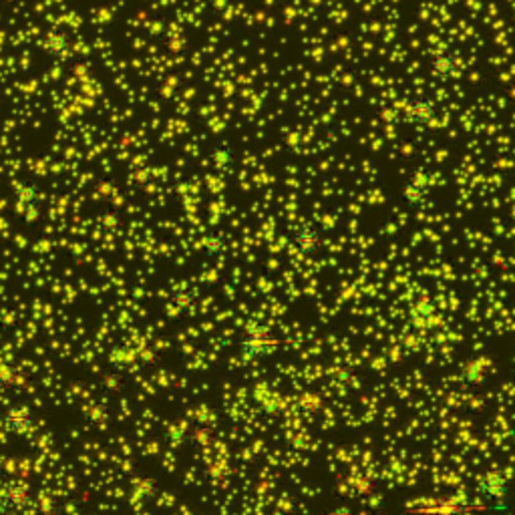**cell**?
<instances>
[{"label": "cell", "mask_w": 515, "mask_h": 515, "mask_svg": "<svg viewBox=\"0 0 515 515\" xmlns=\"http://www.w3.org/2000/svg\"><path fill=\"white\" fill-rule=\"evenodd\" d=\"M12 201L16 210L21 211L26 225L36 228L41 225L45 218V199H43V189L33 177H24L12 186Z\"/></svg>", "instance_id": "1"}, {"label": "cell", "mask_w": 515, "mask_h": 515, "mask_svg": "<svg viewBox=\"0 0 515 515\" xmlns=\"http://www.w3.org/2000/svg\"><path fill=\"white\" fill-rule=\"evenodd\" d=\"M278 344L276 332L274 328L268 326L266 322H250L242 328L240 339H238V346L242 356L248 361H262L268 354L274 352Z\"/></svg>", "instance_id": "2"}, {"label": "cell", "mask_w": 515, "mask_h": 515, "mask_svg": "<svg viewBox=\"0 0 515 515\" xmlns=\"http://www.w3.org/2000/svg\"><path fill=\"white\" fill-rule=\"evenodd\" d=\"M479 493L485 505L493 514L504 515L509 511V493H511V479L501 469L487 471L479 483Z\"/></svg>", "instance_id": "3"}, {"label": "cell", "mask_w": 515, "mask_h": 515, "mask_svg": "<svg viewBox=\"0 0 515 515\" xmlns=\"http://www.w3.org/2000/svg\"><path fill=\"white\" fill-rule=\"evenodd\" d=\"M435 188V176L431 169L427 167H417L413 169L407 179H405V186L400 191V199H403V206L409 211H421L427 201L431 198V191Z\"/></svg>", "instance_id": "4"}, {"label": "cell", "mask_w": 515, "mask_h": 515, "mask_svg": "<svg viewBox=\"0 0 515 515\" xmlns=\"http://www.w3.org/2000/svg\"><path fill=\"white\" fill-rule=\"evenodd\" d=\"M471 507L467 501L453 497V495H437L419 504L410 505L407 509L409 515H469Z\"/></svg>", "instance_id": "5"}, {"label": "cell", "mask_w": 515, "mask_h": 515, "mask_svg": "<svg viewBox=\"0 0 515 515\" xmlns=\"http://www.w3.org/2000/svg\"><path fill=\"white\" fill-rule=\"evenodd\" d=\"M292 248L304 258H314L324 248V232L314 223H302L292 232Z\"/></svg>", "instance_id": "6"}, {"label": "cell", "mask_w": 515, "mask_h": 515, "mask_svg": "<svg viewBox=\"0 0 515 515\" xmlns=\"http://www.w3.org/2000/svg\"><path fill=\"white\" fill-rule=\"evenodd\" d=\"M405 113H407V119H409L413 125L429 127V125H433L437 117H439L441 107L437 105V101H435L431 95L421 93L415 95L409 103H407Z\"/></svg>", "instance_id": "7"}, {"label": "cell", "mask_w": 515, "mask_h": 515, "mask_svg": "<svg viewBox=\"0 0 515 515\" xmlns=\"http://www.w3.org/2000/svg\"><path fill=\"white\" fill-rule=\"evenodd\" d=\"M2 425L11 435H24L36 425L35 410L23 403L11 405L2 413Z\"/></svg>", "instance_id": "8"}, {"label": "cell", "mask_w": 515, "mask_h": 515, "mask_svg": "<svg viewBox=\"0 0 515 515\" xmlns=\"http://www.w3.org/2000/svg\"><path fill=\"white\" fill-rule=\"evenodd\" d=\"M429 70L439 83H449L459 73V57L451 48H439L429 57Z\"/></svg>", "instance_id": "9"}, {"label": "cell", "mask_w": 515, "mask_h": 515, "mask_svg": "<svg viewBox=\"0 0 515 515\" xmlns=\"http://www.w3.org/2000/svg\"><path fill=\"white\" fill-rule=\"evenodd\" d=\"M208 161H210V165L216 171L230 174V171H234V167L240 161V153L234 147V143L218 141V143L211 145L210 152H208Z\"/></svg>", "instance_id": "10"}, {"label": "cell", "mask_w": 515, "mask_h": 515, "mask_svg": "<svg viewBox=\"0 0 515 515\" xmlns=\"http://www.w3.org/2000/svg\"><path fill=\"white\" fill-rule=\"evenodd\" d=\"M0 497H2V501L11 511H24V509H28L31 505L35 504V495L31 492V487L26 483H23V481L9 483L2 489Z\"/></svg>", "instance_id": "11"}, {"label": "cell", "mask_w": 515, "mask_h": 515, "mask_svg": "<svg viewBox=\"0 0 515 515\" xmlns=\"http://www.w3.org/2000/svg\"><path fill=\"white\" fill-rule=\"evenodd\" d=\"M228 250H230V240H228V235H225V232H222V230H210V232H206L203 238H201V242H199L201 256L206 258V260H210V262L222 260V258L228 254Z\"/></svg>", "instance_id": "12"}, {"label": "cell", "mask_w": 515, "mask_h": 515, "mask_svg": "<svg viewBox=\"0 0 515 515\" xmlns=\"http://www.w3.org/2000/svg\"><path fill=\"white\" fill-rule=\"evenodd\" d=\"M107 363L111 368L121 371V373H133L139 371L137 366V349L127 346V344H115L111 351L107 352Z\"/></svg>", "instance_id": "13"}, {"label": "cell", "mask_w": 515, "mask_h": 515, "mask_svg": "<svg viewBox=\"0 0 515 515\" xmlns=\"http://www.w3.org/2000/svg\"><path fill=\"white\" fill-rule=\"evenodd\" d=\"M254 400H256L258 410L268 419V421H278L284 417V403L282 398L264 386H256L254 391Z\"/></svg>", "instance_id": "14"}, {"label": "cell", "mask_w": 515, "mask_h": 515, "mask_svg": "<svg viewBox=\"0 0 515 515\" xmlns=\"http://www.w3.org/2000/svg\"><path fill=\"white\" fill-rule=\"evenodd\" d=\"M70 45H73V36L65 28H51L41 38V47L53 59H59L63 55H67Z\"/></svg>", "instance_id": "15"}, {"label": "cell", "mask_w": 515, "mask_h": 515, "mask_svg": "<svg viewBox=\"0 0 515 515\" xmlns=\"http://www.w3.org/2000/svg\"><path fill=\"white\" fill-rule=\"evenodd\" d=\"M79 417H81V421L85 425H89V427H95V429H101V431H105L111 427V410L107 407L105 403H101V400H91V403H87L85 407H81L79 410Z\"/></svg>", "instance_id": "16"}, {"label": "cell", "mask_w": 515, "mask_h": 515, "mask_svg": "<svg viewBox=\"0 0 515 515\" xmlns=\"http://www.w3.org/2000/svg\"><path fill=\"white\" fill-rule=\"evenodd\" d=\"M161 492V481L155 475H139L133 481V489H131V497L133 501L139 505L152 504L153 499Z\"/></svg>", "instance_id": "17"}, {"label": "cell", "mask_w": 515, "mask_h": 515, "mask_svg": "<svg viewBox=\"0 0 515 515\" xmlns=\"http://www.w3.org/2000/svg\"><path fill=\"white\" fill-rule=\"evenodd\" d=\"M169 302H171L177 314H184V317L193 314L199 302L198 290L193 286H177L169 292Z\"/></svg>", "instance_id": "18"}, {"label": "cell", "mask_w": 515, "mask_h": 515, "mask_svg": "<svg viewBox=\"0 0 515 515\" xmlns=\"http://www.w3.org/2000/svg\"><path fill=\"white\" fill-rule=\"evenodd\" d=\"M218 443V435H216V429L208 425V423H193L191 429H189V437H188V445L198 451V453H206L210 451L211 447Z\"/></svg>", "instance_id": "19"}, {"label": "cell", "mask_w": 515, "mask_h": 515, "mask_svg": "<svg viewBox=\"0 0 515 515\" xmlns=\"http://www.w3.org/2000/svg\"><path fill=\"white\" fill-rule=\"evenodd\" d=\"M26 386H28V376L0 356V388L12 391V393H23Z\"/></svg>", "instance_id": "20"}, {"label": "cell", "mask_w": 515, "mask_h": 515, "mask_svg": "<svg viewBox=\"0 0 515 515\" xmlns=\"http://www.w3.org/2000/svg\"><path fill=\"white\" fill-rule=\"evenodd\" d=\"M189 429H191V423L184 421V419L167 421L164 425V429H161V439L169 447L186 445L189 437Z\"/></svg>", "instance_id": "21"}, {"label": "cell", "mask_w": 515, "mask_h": 515, "mask_svg": "<svg viewBox=\"0 0 515 515\" xmlns=\"http://www.w3.org/2000/svg\"><path fill=\"white\" fill-rule=\"evenodd\" d=\"M97 386H99L101 393H105L107 397H119V395H123L127 391V376L121 371L111 368V371H107V373L101 375Z\"/></svg>", "instance_id": "22"}, {"label": "cell", "mask_w": 515, "mask_h": 515, "mask_svg": "<svg viewBox=\"0 0 515 515\" xmlns=\"http://www.w3.org/2000/svg\"><path fill=\"white\" fill-rule=\"evenodd\" d=\"M97 223H99L105 232H115V230L121 228V223H123V216H121V211L115 210V208H105V210L99 211Z\"/></svg>", "instance_id": "23"}, {"label": "cell", "mask_w": 515, "mask_h": 515, "mask_svg": "<svg viewBox=\"0 0 515 515\" xmlns=\"http://www.w3.org/2000/svg\"><path fill=\"white\" fill-rule=\"evenodd\" d=\"M159 363H161V352L157 351L155 346H139L137 349V366H139V371L153 368Z\"/></svg>", "instance_id": "24"}, {"label": "cell", "mask_w": 515, "mask_h": 515, "mask_svg": "<svg viewBox=\"0 0 515 515\" xmlns=\"http://www.w3.org/2000/svg\"><path fill=\"white\" fill-rule=\"evenodd\" d=\"M228 473H230L228 463H225L223 459H218V461H213V463H210V465L206 467V479L210 481L211 485H218L220 481L228 477Z\"/></svg>", "instance_id": "25"}, {"label": "cell", "mask_w": 515, "mask_h": 515, "mask_svg": "<svg viewBox=\"0 0 515 515\" xmlns=\"http://www.w3.org/2000/svg\"><path fill=\"white\" fill-rule=\"evenodd\" d=\"M433 314H437V306H435L433 300H429V298H423L421 302L417 304V308L413 310V317H419L425 320V322H423V326L431 324Z\"/></svg>", "instance_id": "26"}, {"label": "cell", "mask_w": 515, "mask_h": 515, "mask_svg": "<svg viewBox=\"0 0 515 515\" xmlns=\"http://www.w3.org/2000/svg\"><path fill=\"white\" fill-rule=\"evenodd\" d=\"M298 407L304 410V413H310V415L318 413V410H320V398H318L317 395L306 393V395H302L300 400H298Z\"/></svg>", "instance_id": "27"}, {"label": "cell", "mask_w": 515, "mask_h": 515, "mask_svg": "<svg viewBox=\"0 0 515 515\" xmlns=\"http://www.w3.org/2000/svg\"><path fill=\"white\" fill-rule=\"evenodd\" d=\"M95 191H97V196L101 199H105V201H111L113 196H115V186L113 184H109L105 179H99L97 181V186H95Z\"/></svg>", "instance_id": "28"}, {"label": "cell", "mask_w": 515, "mask_h": 515, "mask_svg": "<svg viewBox=\"0 0 515 515\" xmlns=\"http://www.w3.org/2000/svg\"><path fill=\"white\" fill-rule=\"evenodd\" d=\"M0 515H11V509L4 505V501H2V497H0Z\"/></svg>", "instance_id": "29"}]
</instances>
